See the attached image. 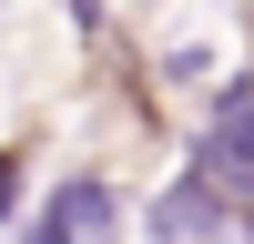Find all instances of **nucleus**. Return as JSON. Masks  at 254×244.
<instances>
[{"instance_id": "obj_1", "label": "nucleus", "mask_w": 254, "mask_h": 244, "mask_svg": "<svg viewBox=\"0 0 254 244\" xmlns=\"http://www.w3.org/2000/svg\"><path fill=\"white\" fill-rule=\"evenodd\" d=\"M193 183H214L224 203L254 214V81H224L193 122Z\"/></svg>"}, {"instance_id": "obj_2", "label": "nucleus", "mask_w": 254, "mask_h": 244, "mask_svg": "<svg viewBox=\"0 0 254 244\" xmlns=\"http://www.w3.org/2000/svg\"><path fill=\"white\" fill-rule=\"evenodd\" d=\"M112 234H122V193L102 173H61L31 203V244H112Z\"/></svg>"}, {"instance_id": "obj_3", "label": "nucleus", "mask_w": 254, "mask_h": 244, "mask_svg": "<svg viewBox=\"0 0 254 244\" xmlns=\"http://www.w3.org/2000/svg\"><path fill=\"white\" fill-rule=\"evenodd\" d=\"M142 224H153V244H254V214H244V203H224L214 183H193V173L163 183Z\"/></svg>"}, {"instance_id": "obj_4", "label": "nucleus", "mask_w": 254, "mask_h": 244, "mask_svg": "<svg viewBox=\"0 0 254 244\" xmlns=\"http://www.w3.org/2000/svg\"><path fill=\"white\" fill-rule=\"evenodd\" d=\"M10 214H20V173L0 163V224H10Z\"/></svg>"}, {"instance_id": "obj_5", "label": "nucleus", "mask_w": 254, "mask_h": 244, "mask_svg": "<svg viewBox=\"0 0 254 244\" xmlns=\"http://www.w3.org/2000/svg\"><path fill=\"white\" fill-rule=\"evenodd\" d=\"M102 10H112V0H71V20H102Z\"/></svg>"}]
</instances>
